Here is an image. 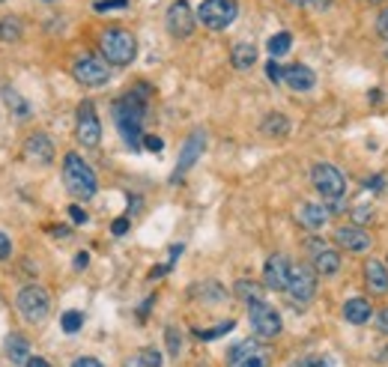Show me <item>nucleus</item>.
<instances>
[{
    "label": "nucleus",
    "instance_id": "obj_1",
    "mask_svg": "<svg viewBox=\"0 0 388 367\" xmlns=\"http://www.w3.org/2000/svg\"><path fill=\"white\" fill-rule=\"evenodd\" d=\"M147 87L126 93L123 99L114 102V120L120 129V138L129 143V150H141L143 147V114H147Z\"/></svg>",
    "mask_w": 388,
    "mask_h": 367
},
{
    "label": "nucleus",
    "instance_id": "obj_2",
    "mask_svg": "<svg viewBox=\"0 0 388 367\" xmlns=\"http://www.w3.org/2000/svg\"><path fill=\"white\" fill-rule=\"evenodd\" d=\"M63 185L75 200H90L96 194V173L78 152H66L63 159Z\"/></svg>",
    "mask_w": 388,
    "mask_h": 367
},
{
    "label": "nucleus",
    "instance_id": "obj_3",
    "mask_svg": "<svg viewBox=\"0 0 388 367\" xmlns=\"http://www.w3.org/2000/svg\"><path fill=\"white\" fill-rule=\"evenodd\" d=\"M99 45H102V54H105V60L110 66H129L138 54L135 36L123 27H108L102 33V39H99Z\"/></svg>",
    "mask_w": 388,
    "mask_h": 367
},
{
    "label": "nucleus",
    "instance_id": "obj_4",
    "mask_svg": "<svg viewBox=\"0 0 388 367\" xmlns=\"http://www.w3.org/2000/svg\"><path fill=\"white\" fill-rule=\"evenodd\" d=\"M239 15V3L236 0H203L197 9V21L209 30H224L230 27Z\"/></svg>",
    "mask_w": 388,
    "mask_h": 367
},
{
    "label": "nucleus",
    "instance_id": "obj_5",
    "mask_svg": "<svg viewBox=\"0 0 388 367\" xmlns=\"http://www.w3.org/2000/svg\"><path fill=\"white\" fill-rule=\"evenodd\" d=\"M310 182H314V188L326 200H340L343 192H347V176H343L335 164H329V161L314 164V171H310Z\"/></svg>",
    "mask_w": 388,
    "mask_h": 367
},
{
    "label": "nucleus",
    "instance_id": "obj_6",
    "mask_svg": "<svg viewBox=\"0 0 388 367\" xmlns=\"http://www.w3.org/2000/svg\"><path fill=\"white\" fill-rule=\"evenodd\" d=\"M15 305H18V314L24 317V319L42 322V319L48 317V310H51V296H48V290H42V287L30 284V287H24V290L18 293Z\"/></svg>",
    "mask_w": 388,
    "mask_h": 367
},
{
    "label": "nucleus",
    "instance_id": "obj_7",
    "mask_svg": "<svg viewBox=\"0 0 388 367\" xmlns=\"http://www.w3.org/2000/svg\"><path fill=\"white\" fill-rule=\"evenodd\" d=\"M72 75H75V81L84 84V87H105V84L110 81V66H108V60H102V57L84 54V57L75 60Z\"/></svg>",
    "mask_w": 388,
    "mask_h": 367
},
{
    "label": "nucleus",
    "instance_id": "obj_8",
    "mask_svg": "<svg viewBox=\"0 0 388 367\" xmlns=\"http://www.w3.org/2000/svg\"><path fill=\"white\" fill-rule=\"evenodd\" d=\"M287 293H290L293 305H299V308L310 305V302H314V296H317V272L310 269V266H293Z\"/></svg>",
    "mask_w": 388,
    "mask_h": 367
},
{
    "label": "nucleus",
    "instance_id": "obj_9",
    "mask_svg": "<svg viewBox=\"0 0 388 367\" xmlns=\"http://www.w3.org/2000/svg\"><path fill=\"white\" fill-rule=\"evenodd\" d=\"M227 364L230 367H269L272 355L257 340H242L227 352Z\"/></svg>",
    "mask_w": 388,
    "mask_h": 367
},
{
    "label": "nucleus",
    "instance_id": "obj_10",
    "mask_svg": "<svg viewBox=\"0 0 388 367\" xmlns=\"http://www.w3.org/2000/svg\"><path fill=\"white\" fill-rule=\"evenodd\" d=\"M248 319H251L254 335H260V338H275L281 331V314L266 302L248 305Z\"/></svg>",
    "mask_w": 388,
    "mask_h": 367
},
{
    "label": "nucleus",
    "instance_id": "obj_11",
    "mask_svg": "<svg viewBox=\"0 0 388 367\" xmlns=\"http://www.w3.org/2000/svg\"><path fill=\"white\" fill-rule=\"evenodd\" d=\"M78 141L84 143V147H99V141H102V122H99V114L93 102H81L78 108V129H75Z\"/></svg>",
    "mask_w": 388,
    "mask_h": 367
},
{
    "label": "nucleus",
    "instance_id": "obj_12",
    "mask_svg": "<svg viewBox=\"0 0 388 367\" xmlns=\"http://www.w3.org/2000/svg\"><path fill=\"white\" fill-rule=\"evenodd\" d=\"M206 150V135L201 129L197 131H192V135H188V141H185V147H182V152H180V161H176V168H173V176L171 180L173 182H180L182 176H185V171L192 168V164L201 159V152Z\"/></svg>",
    "mask_w": 388,
    "mask_h": 367
},
{
    "label": "nucleus",
    "instance_id": "obj_13",
    "mask_svg": "<svg viewBox=\"0 0 388 367\" xmlns=\"http://www.w3.org/2000/svg\"><path fill=\"white\" fill-rule=\"evenodd\" d=\"M290 260L284 257V254H272L269 260L263 266V281L266 287H272V290H287V284H290Z\"/></svg>",
    "mask_w": 388,
    "mask_h": 367
},
{
    "label": "nucleus",
    "instance_id": "obj_14",
    "mask_svg": "<svg viewBox=\"0 0 388 367\" xmlns=\"http://www.w3.org/2000/svg\"><path fill=\"white\" fill-rule=\"evenodd\" d=\"M194 21L197 15L192 13V6L185 3V0H176V3L168 9V30L173 33V36H192V30H194Z\"/></svg>",
    "mask_w": 388,
    "mask_h": 367
},
{
    "label": "nucleus",
    "instance_id": "obj_15",
    "mask_svg": "<svg viewBox=\"0 0 388 367\" xmlns=\"http://www.w3.org/2000/svg\"><path fill=\"white\" fill-rule=\"evenodd\" d=\"M335 242L340 245V248L352 251V254H364V251L371 248V236H368V230H361V227H356V224H343V227H338Z\"/></svg>",
    "mask_w": 388,
    "mask_h": 367
},
{
    "label": "nucleus",
    "instance_id": "obj_16",
    "mask_svg": "<svg viewBox=\"0 0 388 367\" xmlns=\"http://www.w3.org/2000/svg\"><path fill=\"white\" fill-rule=\"evenodd\" d=\"M308 251H310V257H314V272H317V275H335V272L340 269L338 251H329L323 242L310 239V242H308Z\"/></svg>",
    "mask_w": 388,
    "mask_h": 367
},
{
    "label": "nucleus",
    "instance_id": "obj_17",
    "mask_svg": "<svg viewBox=\"0 0 388 367\" xmlns=\"http://www.w3.org/2000/svg\"><path fill=\"white\" fill-rule=\"evenodd\" d=\"M284 84L290 87V90H296V93H308V90H314L317 75L310 72L308 66L293 63V66H287V69H284Z\"/></svg>",
    "mask_w": 388,
    "mask_h": 367
},
{
    "label": "nucleus",
    "instance_id": "obj_18",
    "mask_svg": "<svg viewBox=\"0 0 388 367\" xmlns=\"http://www.w3.org/2000/svg\"><path fill=\"white\" fill-rule=\"evenodd\" d=\"M24 155L36 164H48L54 159V143L48 135H30L24 143Z\"/></svg>",
    "mask_w": 388,
    "mask_h": 367
},
{
    "label": "nucleus",
    "instance_id": "obj_19",
    "mask_svg": "<svg viewBox=\"0 0 388 367\" xmlns=\"http://www.w3.org/2000/svg\"><path fill=\"white\" fill-rule=\"evenodd\" d=\"M326 221H329V209L319 203H305L299 209V224L305 230H319V227H326Z\"/></svg>",
    "mask_w": 388,
    "mask_h": 367
},
{
    "label": "nucleus",
    "instance_id": "obj_20",
    "mask_svg": "<svg viewBox=\"0 0 388 367\" xmlns=\"http://www.w3.org/2000/svg\"><path fill=\"white\" fill-rule=\"evenodd\" d=\"M364 281L373 293H388V269L380 260H368L364 263Z\"/></svg>",
    "mask_w": 388,
    "mask_h": 367
},
{
    "label": "nucleus",
    "instance_id": "obj_21",
    "mask_svg": "<svg viewBox=\"0 0 388 367\" xmlns=\"http://www.w3.org/2000/svg\"><path fill=\"white\" fill-rule=\"evenodd\" d=\"M343 319L352 322V326H361V322H368L371 319L368 298H350V302L343 305Z\"/></svg>",
    "mask_w": 388,
    "mask_h": 367
},
{
    "label": "nucleus",
    "instance_id": "obj_22",
    "mask_svg": "<svg viewBox=\"0 0 388 367\" xmlns=\"http://www.w3.org/2000/svg\"><path fill=\"white\" fill-rule=\"evenodd\" d=\"M254 60H257V48L254 45H248V42H239V45H233V51H230V63L236 66V69H251L254 66Z\"/></svg>",
    "mask_w": 388,
    "mask_h": 367
},
{
    "label": "nucleus",
    "instance_id": "obj_23",
    "mask_svg": "<svg viewBox=\"0 0 388 367\" xmlns=\"http://www.w3.org/2000/svg\"><path fill=\"white\" fill-rule=\"evenodd\" d=\"M6 352H9V359H13L15 364H27L30 359V343L24 335H9L6 338Z\"/></svg>",
    "mask_w": 388,
    "mask_h": 367
},
{
    "label": "nucleus",
    "instance_id": "obj_24",
    "mask_svg": "<svg viewBox=\"0 0 388 367\" xmlns=\"http://www.w3.org/2000/svg\"><path fill=\"white\" fill-rule=\"evenodd\" d=\"M260 129H263V135H269V138H287L290 135V120L284 114H269Z\"/></svg>",
    "mask_w": 388,
    "mask_h": 367
},
{
    "label": "nucleus",
    "instance_id": "obj_25",
    "mask_svg": "<svg viewBox=\"0 0 388 367\" xmlns=\"http://www.w3.org/2000/svg\"><path fill=\"white\" fill-rule=\"evenodd\" d=\"M233 293H236V296L242 298V302H248V305L263 302V287H260V284H254V281H236Z\"/></svg>",
    "mask_w": 388,
    "mask_h": 367
},
{
    "label": "nucleus",
    "instance_id": "obj_26",
    "mask_svg": "<svg viewBox=\"0 0 388 367\" xmlns=\"http://www.w3.org/2000/svg\"><path fill=\"white\" fill-rule=\"evenodd\" d=\"M24 27L18 18H0V42H18Z\"/></svg>",
    "mask_w": 388,
    "mask_h": 367
},
{
    "label": "nucleus",
    "instance_id": "obj_27",
    "mask_svg": "<svg viewBox=\"0 0 388 367\" xmlns=\"http://www.w3.org/2000/svg\"><path fill=\"white\" fill-rule=\"evenodd\" d=\"M290 45H293V36L287 30H281V33H275V36L269 39V54H272V57H284V54L290 51Z\"/></svg>",
    "mask_w": 388,
    "mask_h": 367
},
{
    "label": "nucleus",
    "instance_id": "obj_28",
    "mask_svg": "<svg viewBox=\"0 0 388 367\" xmlns=\"http://www.w3.org/2000/svg\"><path fill=\"white\" fill-rule=\"evenodd\" d=\"M81 326H84V314H81V310H66V314L60 317V329L66 331V335L81 331Z\"/></svg>",
    "mask_w": 388,
    "mask_h": 367
},
{
    "label": "nucleus",
    "instance_id": "obj_29",
    "mask_svg": "<svg viewBox=\"0 0 388 367\" xmlns=\"http://www.w3.org/2000/svg\"><path fill=\"white\" fill-rule=\"evenodd\" d=\"M233 326H236L233 319H224V322H221V326H215V329H206V331L197 329L194 335L201 338V340H215V338H221V335H227V331H233Z\"/></svg>",
    "mask_w": 388,
    "mask_h": 367
},
{
    "label": "nucleus",
    "instance_id": "obj_30",
    "mask_svg": "<svg viewBox=\"0 0 388 367\" xmlns=\"http://www.w3.org/2000/svg\"><path fill=\"white\" fill-rule=\"evenodd\" d=\"M138 361H141V367H161V352L159 350H141V355H138Z\"/></svg>",
    "mask_w": 388,
    "mask_h": 367
},
{
    "label": "nucleus",
    "instance_id": "obj_31",
    "mask_svg": "<svg viewBox=\"0 0 388 367\" xmlns=\"http://www.w3.org/2000/svg\"><path fill=\"white\" fill-rule=\"evenodd\" d=\"M3 96H6V102H9V108H13L15 110V114L18 117H27L30 114V108H27V102H24V99H18L13 90H3Z\"/></svg>",
    "mask_w": 388,
    "mask_h": 367
},
{
    "label": "nucleus",
    "instance_id": "obj_32",
    "mask_svg": "<svg viewBox=\"0 0 388 367\" xmlns=\"http://www.w3.org/2000/svg\"><path fill=\"white\" fill-rule=\"evenodd\" d=\"M129 0H96V13H114V9H126Z\"/></svg>",
    "mask_w": 388,
    "mask_h": 367
},
{
    "label": "nucleus",
    "instance_id": "obj_33",
    "mask_svg": "<svg viewBox=\"0 0 388 367\" xmlns=\"http://www.w3.org/2000/svg\"><path fill=\"white\" fill-rule=\"evenodd\" d=\"M296 6H305V9H319V13H323V9H329L331 6V0H293Z\"/></svg>",
    "mask_w": 388,
    "mask_h": 367
},
{
    "label": "nucleus",
    "instance_id": "obj_34",
    "mask_svg": "<svg viewBox=\"0 0 388 367\" xmlns=\"http://www.w3.org/2000/svg\"><path fill=\"white\" fill-rule=\"evenodd\" d=\"M143 150H150V152H161V150H164V141H161V138H155V135H143Z\"/></svg>",
    "mask_w": 388,
    "mask_h": 367
},
{
    "label": "nucleus",
    "instance_id": "obj_35",
    "mask_svg": "<svg viewBox=\"0 0 388 367\" xmlns=\"http://www.w3.org/2000/svg\"><path fill=\"white\" fill-rule=\"evenodd\" d=\"M266 75L272 78V84H281V81H284V69H281V66L275 63V60H269V66H266Z\"/></svg>",
    "mask_w": 388,
    "mask_h": 367
},
{
    "label": "nucleus",
    "instance_id": "obj_36",
    "mask_svg": "<svg viewBox=\"0 0 388 367\" xmlns=\"http://www.w3.org/2000/svg\"><path fill=\"white\" fill-rule=\"evenodd\" d=\"M168 352L180 355V331H176V329H168Z\"/></svg>",
    "mask_w": 388,
    "mask_h": 367
},
{
    "label": "nucleus",
    "instance_id": "obj_37",
    "mask_svg": "<svg viewBox=\"0 0 388 367\" xmlns=\"http://www.w3.org/2000/svg\"><path fill=\"white\" fill-rule=\"evenodd\" d=\"M13 257V242H9L6 233H0V260H9Z\"/></svg>",
    "mask_w": 388,
    "mask_h": 367
},
{
    "label": "nucleus",
    "instance_id": "obj_38",
    "mask_svg": "<svg viewBox=\"0 0 388 367\" xmlns=\"http://www.w3.org/2000/svg\"><path fill=\"white\" fill-rule=\"evenodd\" d=\"M373 326H376V329H380V331H382V335H388V308H385V310H380V314H376V317H373Z\"/></svg>",
    "mask_w": 388,
    "mask_h": 367
},
{
    "label": "nucleus",
    "instance_id": "obj_39",
    "mask_svg": "<svg viewBox=\"0 0 388 367\" xmlns=\"http://www.w3.org/2000/svg\"><path fill=\"white\" fill-rule=\"evenodd\" d=\"M72 367H102V361L93 359V355H81V359H75Z\"/></svg>",
    "mask_w": 388,
    "mask_h": 367
},
{
    "label": "nucleus",
    "instance_id": "obj_40",
    "mask_svg": "<svg viewBox=\"0 0 388 367\" xmlns=\"http://www.w3.org/2000/svg\"><path fill=\"white\" fill-rule=\"evenodd\" d=\"M69 218L75 221V224H87V213L81 206H69Z\"/></svg>",
    "mask_w": 388,
    "mask_h": 367
},
{
    "label": "nucleus",
    "instance_id": "obj_41",
    "mask_svg": "<svg viewBox=\"0 0 388 367\" xmlns=\"http://www.w3.org/2000/svg\"><path fill=\"white\" fill-rule=\"evenodd\" d=\"M376 30H380V36H382V39H388V9H382L380 21H376Z\"/></svg>",
    "mask_w": 388,
    "mask_h": 367
},
{
    "label": "nucleus",
    "instance_id": "obj_42",
    "mask_svg": "<svg viewBox=\"0 0 388 367\" xmlns=\"http://www.w3.org/2000/svg\"><path fill=\"white\" fill-rule=\"evenodd\" d=\"M110 230H114V236H123V233L129 230V218H117L114 224H110Z\"/></svg>",
    "mask_w": 388,
    "mask_h": 367
},
{
    "label": "nucleus",
    "instance_id": "obj_43",
    "mask_svg": "<svg viewBox=\"0 0 388 367\" xmlns=\"http://www.w3.org/2000/svg\"><path fill=\"white\" fill-rule=\"evenodd\" d=\"M24 367H51L45 359H39V355H30V359H27V364Z\"/></svg>",
    "mask_w": 388,
    "mask_h": 367
},
{
    "label": "nucleus",
    "instance_id": "obj_44",
    "mask_svg": "<svg viewBox=\"0 0 388 367\" xmlns=\"http://www.w3.org/2000/svg\"><path fill=\"white\" fill-rule=\"evenodd\" d=\"M87 263H90V257H87V254H78V257H75V269H84Z\"/></svg>",
    "mask_w": 388,
    "mask_h": 367
},
{
    "label": "nucleus",
    "instance_id": "obj_45",
    "mask_svg": "<svg viewBox=\"0 0 388 367\" xmlns=\"http://www.w3.org/2000/svg\"><path fill=\"white\" fill-rule=\"evenodd\" d=\"M310 367H331L326 359H314V361H310Z\"/></svg>",
    "mask_w": 388,
    "mask_h": 367
},
{
    "label": "nucleus",
    "instance_id": "obj_46",
    "mask_svg": "<svg viewBox=\"0 0 388 367\" xmlns=\"http://www.w3.org/2000/svg\"><path fill=\"white\" fill-rule=\"evenodd\" d=\"M290 367H310V361H296V364H290Z\"/></svg>",
    "mask_w": 388,
    "mask_h": 367
},
{
    "label": "nucleus",
    "instance_id": "obj_47",
    "mask_svg": "<svg viewBox=\"0 0 388 367\" xmlns=\"http://www.w3.org/2000/svg\"><path fill=\"white\" fill-rule=\"evenodd\" d=\"M368 3H382V0H368Z\"/></svg>",
    "mask_w": 388,
    "mask_h": 367
},
{
    "label": "nucleus",
    "instance_id": "obj_48",
    "mask_svg": "<svg viewBox=\"0 0 388 367\" xmlns=\"http://www.w3.org/2000/svg\"><path fill=\"white\" fill-rule=\"evenodd\" d=\"M385 57H388V48H385Z\"/></svg>",
    "mask_w": 388,
    "mask_h": 367
},
{
    "label": "nucleus",
    "instance_id": "obj_49",
    "mask_svg": "<svg viewBox=\"0 0 388 367\" xmlns=\"http://www.w3.org/2000/svg\"><path fill=\"white\" fill-rule=\"evenodd\" d=\"M45 3H51V0H45Z\"/></svg>",
    "mask_w": 388,
    "mask_h": 367
},
{
    "label": "nucleus",
    "instance_id": "obj_50",
    "mask_svg": "<svg viewBox=\"0 0 388 367\" xmlns=\"http://www.w3.org/2000/svg\"><path fill=\"white\" fill-rule=\"evenodd\" d=\"M0 3H3V0H0Z\"/></svg>",
    "mask_w": 388,
    "mask_h": 367
}]
</instances>
